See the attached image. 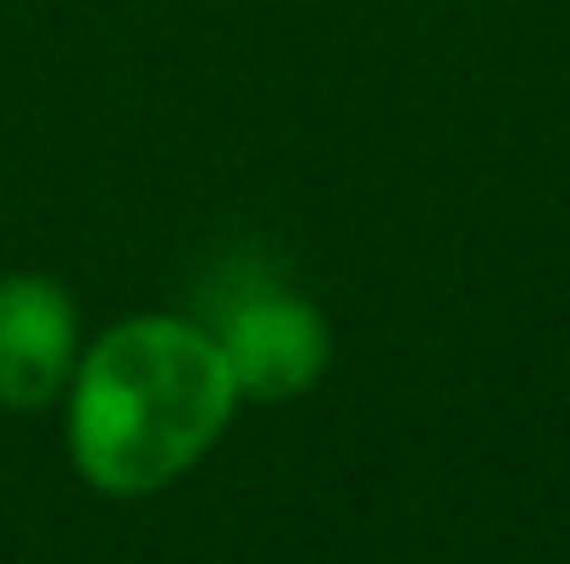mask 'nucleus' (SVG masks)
<instances>
[{
	"label": "nucleus",
	"mask_w": 570,
	"mask_h": 564,
	"mask_svg": "<svg viewBox=\"0 0 570 564\" xmlns=\"http://www.w3.org/2000/svg\"><path fill=\"white\" fill-rule=\"evenodd\" d=\"M67 393L72 465L111 498H145L178 482L238 409L222 344L184 316H134L111 327L78 355Z\"/></svg>",
	"instance_id": "nucleus-1"
},
{
	"label": "nucleus",
	"mask_w": 570,
	"mask_h": 564,
	"mask_svg": "<svg viewBox=\"0 0 570 564\" xmlns=\"http://www.w3.org/2000/svg\"><path fill=\"white\" fill-rule=\"evenodd\" d=\"M78 372V305L50 277L0 283V404L45 409Z\"/></svg>",
	"instance_id": "nucleus-3"
},
{
	"label": "nucleus",
	"mask_w": 570,
	"mask_h": 564,
	"mask_svg": "<svg viewBox=\"0 0 570 564\" xmlns=\"http://www.w3.org/2000/svg\"><path fill=\"white\" fill-rule=\"evenodd\" d=\"M210 338L222 344V360L238 382V398H261V404L311 393L333 360L327 316L305 294L266 283V277L233 288L216 305Z\"/></svg>",
	"instance_id": "nucleus-2"
}]
</instances>
